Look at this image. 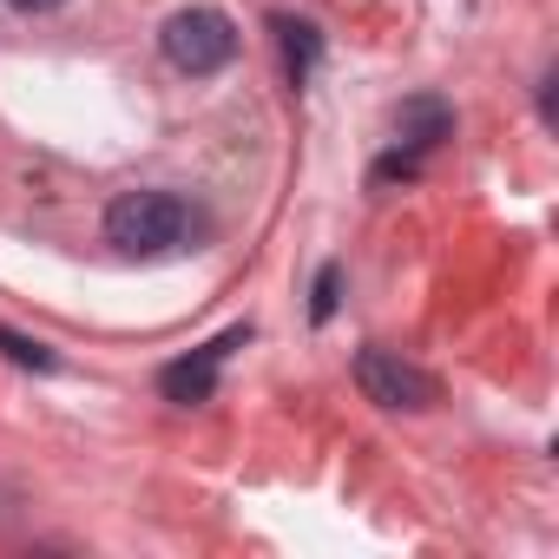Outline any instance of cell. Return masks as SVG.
<instances>
[{
	"instance_id": "obj_5",
	"label": "cell",
	"mask_w": 559,
	"mask_h": 559,
	"mask_svg": "<svg viewBox=\"0 0 559 559\" xmlns=\"http://www.w3.org/2000/svg\"><path fill=\"white\" fill-rule=\"evenodd\" d=\"M441 139H454V106H448L441 93H415V99H402V112H395V152L428 158Z\"/></svg>"
},
{
	"instance_id": "obj_4",
	"label": "cell",
	"mask_w": 559,
	"mask_h": 559,
	"mask_svg": "<svg viewBox=\"0 0 559 559\" xmlns=\"http://www.w3.org/2000/svg\"><path fill=\"white\" fill-rule=\"evenodd\" d=\"M250 343V330L237 323V330H224L217 343H204L198 356H185V362H171L165 376H158V389H165V402H211V389H217V369L230 362V349H243Z\"/></svg>"
},
{
	"instance_id": "obj_1",
	"label": "cell",
	"mask_w": 559,
	"mask_h": 559,
	"mask_svg": "<svg viewBox=\"0 0 559 559\" xmlns=\"http://www.w3.org/2000/svg\"><path fill=\"white\" fill-rule=\"evenodd\" d=\"M198 211L178 198V191H158V185H145V191H119L112 204H106V243H119L126 257H171V250H185L191 237H198Z\"/></svg>"
},
{
	"instance_id": "obj_3",
	"label": "cell",
	"mask_w": 559,
	"mask_h": 559,
	"mask_svg": "<svg viewBox=\"0 0 559 559\" xmlns=\"http://www.w3.org/2000/svg\"><path fill=\"white\" fill-rule=\"evenodd\" d=\"M356 389L376 402V408H435V376L428 369H415L402 349H382V343H369L362 356H356Z\"/></svg>"
},
{
	"instance_id": "obj_10",
	"label": "cell",
	"mask_w": 559,
	"mask_h": 559,
	"mask_svg": "<svg viewBox=\"0 0 559 559\" xmlns=\"http://www.w3.org/2000/svg\"><path fill=\"white\" fill-rule=\"evenodd\" d=\"M14 14H53V8H67V0H8Z\"/></svg>"
},
{
	"instance_id": "obj_9",
	"label": "cell",
	"mask_w": 559,
	"mask_h": 559,
	"mask_svg": "<svg viewBox=\"0 0 559 559\" xmlns=\"http://www.w3.org/2000/svg\"><path fill=\"white\" fill-rule=\"evenodd\" d=\"M552 86H559V73L539 80V119H546V126H559V99H552Z\"/></svg>"
},
{
	"instance_id": "obj_8",
	"label": "cell",
	"mask_w": 559,
	"mask_h": 559,
	"mask_svg": "<svg viewBox=\"0 0 559 559\" xmlns=\"http://www.w3.org/2000/svg\"><path fill=\"white\" fill-rule=\"evenodd\" d=\"M343 304V263H323L317 270V297H310V323H330Z\"/></svg>"
},
{
	"instance_id": "obj_7",
	"label": "cell",
	"mask_w": 559,
	"mask_h": 559,
	"mask_svg": "<svg viewBox=\"0 0 559 559\" xmlns=\"http://www.w3.org/2000/svg\"><path fill=\"white\" fill-rule=\"evenodd\" d=\"M0 356H8V362H21V369H60V356L47 349V343H27V336H14V330H0Z\"/></svg>"
},
{
	"instance_id": "obj_2",
	"label": "cell",
	"mask_w": 559,
	"mask_h": 559,
	"mask_svg": "<svg viewBox=\"0 0 559 559\" xmlns=\"http://www.w3.org/2000/svg\"><path fill=\"white\" fill-rule=\"evenodd\" d=\"M158 47H165V60H171L178 73L204 80V73H224V67L237 60V27H230V14H217V8H178V14L158 27Z\"/></svg>"
},
{
	"instance_id": "obj_6",
	"label": "cell",
	"mask_w": 559,
	"mask_h": 559,
	"mask_svg": "<svg viewBox=\"0 0 559 559\" xmlns=\"http://www.w3.org/2000/svg\"><path fill=\"white\" fill-rule=\"evenodd\" d=\"M276 34H284L290 80L304 86V80H310V67H317V27H310V21H290V14H276Z\"/></svg>"
}]
</instances>
